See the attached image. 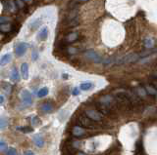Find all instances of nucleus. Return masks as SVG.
I'll use <instances>...</instances> for the list:
<instances>
[{"label": "nucleus", "instance_id": "obj_1", "mask_svg": "<svg viewBox=\"0 0 157 155\" xmlns=\"http://www.w3.org/2000/svg\"><path fill=\"white\" fill-rule=\"evenodd\" d=\"M141 55L138 54H128L125 56H120V57H115V58H108L106 60H103L104 64L109 65V64H131L134 61H137Z\"/></svg>", "mask_w": 157, "mask_h": 155}, {"label": "nucleus", "instance_id": "obj_2", "mask_svg": "<svg viewBox=\"0 0 157 155\" xmlns=\"http://www.w3.org/2000/svg\"><path fill=\"white\" fill-rule=\"evenodd\" d=\"M85 56L88 60L91 61H94L96 64H102L103 63V60L102 58L100 57L99 54H97L96 52L93 51V50H89L85 53Z\"/></svg>", "mask_w": 157, "mask_h": 155}, {"label": "nucleus", "instance_id": "obj_3", "mask_svg": "<svg viewBox=\"0 0 157 155\" xmlns=\"http://www.w3.org/2000/svg\"><path fill=\"white\" fill-rule=\"evenodd\" d=\"M28 47L29 45L27 43H24V42H21L18 43L15 47V55L17 57H22L26 54V52L28 50Z\"/></svg>", "mask_w": 157, "mask_h": 155}, {"label": "nucleus", "instance_id": "obj_4", "mask_svg": "<svg viewBox=\"0 0 157 155\" xmlns=\"http://www.w3.org/2000/svg\"><path fill=\"white\" fill-rule=\"evenodd\" d=\"M21 99L22 101L26 104V105H30L33 104V96L32 94L28 91V90H24L21 93Z\"/></svg>", "mask_w": 157, "mask_h": 155}, {"label": "nucleus", "instance_id": "obj_5", "mask_svg": "<svg viewBox=\"0 0 157 155\" xmlns=\"http://www.w3.org/2000/svg\"><path fill=\"white\" fill-rule=\"evenodd\" d=\"M85 113L89 118H91L94 121H99L100 119H101V115H100L97 111H95V110H88Z\"/></svg>", "mask_w": 157, "mask_h": 155}, {"label": "nucleus", "instance_id": "obj_6", "mask_svg": "<svg viewBox=\"0 0 157 155\" xmlns=\"http://www.w3.org/2000/svg\"><path fill=\"white\" fill-rule=\"evenodd\" d=\"M47 36H48V28H42L37 34V39H39V40H45Z\"/></svg>", "mask_w": 157, "mask_h": 155}, {"label": "nucleus", "instance_id": "obj_7", "mask_svg": "<svg viewBox=\"0 0 157 155\" xmlns=\"http://www.w3.org/2000/svg\"><path fill=\"white\" fill-rule=\"evenodd\" d=\"M21 72H22V76L25 79V80H27L29 79V64L24 63L21 66Z\"/></svg>", "mask_w": 157, "mask_h": 155}, {"label": "nucleus", "instance_id": "obj_8", "mask_svg": "<svg viewBox=\"0 0 157 155\" xmlns=\"http://www.w3.org/2000/svg\"><path fill=\"white\" fill-rule=\"evenodd\" d=\"M11 60H12V55L10 54V53H7V54L3 55L1 57V60H0V65L3 66V65H5L7 64H9L11 61Z\"/></svg>", "mask_w": 157, "mask_h": 155}, {"label": "nucleus", "instance_id": "obj_9", "mask_svg": "<svg viewBox=\"0 0 157 155\" xmlns=\"http://www.w3.org/2000/svg\"><path fill=\"white\" fill-rule=\"evenodd\" d=\"M33 141L37 147H42L43 145H44V140H43L42 137L39 135H37L33 137Z\"/></svg>", "mask_w": 157, "mask_h": 155}, {"label": "nucleus", "instance_id": "obj_10", "mask_svg": "<svg viewBox=\"0 0 157 155\" xmlns=\"http://www.w3.org/2000/svg\"><path fill=\"white\" fill-rule=\"evenodd\" d=\"M40 109L44 113H49L52 111V109H53V106H52V104L49 103H44L40 105Z\"/></svg>", "mask_w": 157, "mask_h": 155}, {"label": "nucleus", "instance_id": "obj_11", "mask_svg": "<svg viewBox=\"0 0 157 155\" xmlns=\"http://www.w3.org/2000/svg\"><path fill=\"white\" fill-rule=\"evenodd\" d=\"M11 79L14 82H18L20 80V74H19L18 69L16 68H13L12 71H11Z\"/></svg>", "mask_w": 157, "mask_h": 155}, {"label": "nucleus", "instance_id": "obj_12", "mask_svg": "<svg viewBox=\"0 0 157 155\" xmlns=\"http://www.w3.org/2000/svg\"><path fill=\"white\" fill-rule=\"evenodd\" d=\"M92 86H93V84L91 83V82H89V81H88V82H84V83L81 84L80 89L82 90V91H89V90L91 89V88H92Z\"/></svg>", "mask_w": 157, "mask_h": 155}, {"label": "nucleus", "instance_id": "obj_13", "mask_svg": "<svg viewBox=\"0 0 157 155\" xmlns=\"http://www.w3.org/2000/svg\"><path fill=\"white\" fill-rule=\"evenodd\" d=\"M145 46L147 49H151V48L154 47V41L152 40L151 38H145Z\"/></svg>", "mask_w": 157, "mask_h": 155}, {"label": "nucleus", "instance_id": "obj_14", "mask_svg": "<svg viewBox=\"0 0 157 155\" xmlns=\"http://www.w3.org/2000/svg\"><path fill=\"white\" fill-rule=\"evenodd\" d=\"M48 92H49L48 88H47V87H43V88H41V89L37 92V96L39 97V98H43V97L47 96Z\"/></svg>", "mask_w": 157, "mask_h": 155}, {"label": "nucleus", "instance_id": "obj_15", "mask_svg": "<svg viewBox=\"0 0 157 155\" xmlns=\"http://www.w3.org/2000/svg\"><path fill=\"white\" fill-rule=\"evenodd\" d=\"M84 129H82L81 127H74V129H73V134L77 136V137H80L82 135H84Z\"/></svg>", "mask_w": 157, "mask_h": 155}, {"label": "nucleus", "instance_id": "obj_16", "mask_svg": "<svg viewBox=\"0 0 157 155\" xmlns=\"http://www.w3.org/2000/svg\"><path fill=\"white\" fill-rule=\"evenodd\" d=\"M40 23H41V21L39 20V19H37V20L33 21H32V24H30V28L32 29V30L36 29L37 28H38V26H39V25H40Z\"/></svg>", "mask_w": 157, "mask_h": 155}, {"label": "nucleus", "instance_id": "obj_17", "mask_svg": "<svg viewBox=\"0 0 157 155\" xmlns=\"http://www.w3.org/2000/svg\"><path fill=\"white\" fill-rule=\"evenodd\" d=\"M17 130H19L22 133H32L33 131V128H30V127H18Z\"/></svg>", "mask_w": 157, "mask_h": 155}, {"label": "nucleus", "instance_id": "obj_18", "mask_svg": "<svg viewBox=\"0 0 157 155\" xmlns=\"http://www.w3.org/2000/svg\"><path fill=\"white\" fill-rule=\"evenodd\" d=\"M5 155H18V153H17V150L15 148H13V147H9V148H7L5 150V153H4Z\"/></svg>", "mask_w": 157, "mask_h": 155}, {"label": "nucleus", "instance_id": "obj_19", "mask_svg": "<svg viewBox=\"0 0 157 155\" xmlns=\"http://www.w3.org/2000/svg\"><path fill=\"white\" fill-rule=\"evenodd\" d=\"M7 125H8V120L5 117L2 116L1 118H0V128H1V129H4Z\"/></svg>", "mask_w": 157, "mask_h": 155}, {"label": "nucleus", "instance_id": "obj_20", "mask_svg": "<svg viewBox=\"0 0 157 155\" xmlns=\"http://www.w3.org/2000/svg\"><path fill=\"white\" fill-rule=\"evenodd\" d=\"M77 38H78L77 33H71V34H70L69 36L67 37V40H68L69 42H73V41H75Z\"/></svg>", "mask_w": 157, "mask_h": 155}, {"label": "nucleus", "instance_id": "obj_21", "mask_svg": "<svg viewBox=\"0 0 157 155\" xmlns=\"http://www.w3.org/2000/svg\"><path fill=\"white\" fill-rule=\"evenodd\" d=\"M3 91H5V93H7V94H10L11 92V85H9L8 83H5L3 84Z\"/></svg>", "mask_w": 157, "mask_h": 155}, {"label": "nucleus", "instance_id": "obj_22", "mask_svg": "<svg viewBox=\"0 0 157 155\" xmlns=\"http://www.w3.org/2000/svg\"><path fill=\"white\" fill-rule=\"evenodd\" d=\"M32 124H33V126H37L38 124H40V120H39V118L37 116H34L32 119Z\"/></svg>", "mask_w": 157, "mask_h": 155}, {"label": "nucleus", "instance_id": "obj_23", "mask_svg": "<svg viewBox=\"0 0 157 155\" xmlns=\"http://www.w3.org/2000/svg\"><path fill=\"white\" fill-rule=\"evenodd\" d=\"M146 89H147V92L149 93V94H151V95H155V94H156V91H155L152 87L147 86V87H146Z\"/></svg>", "mask_w": 157, "mask_h": 155}, {"label": "nucleus", "instance_id": "obj_24", "mask_svg": "<svg viewBox=\"0 0 157 155\" xmlns=\"http://www.w3.org/2000/svg\"><path fill=\"white\" fill-rule=\"evenodd\" d=\"M72 94H73L74 96H78V94H80V90H78V87L74 88V90H73V92H72Z\"/></svg>", "mask_w": 157, "mask_h": 155}, {"label": "nucleus", "instance_id": "obj_25", "mask_svg": "<svg viewBox=\"0 0 157 155\" xmlns=\"http://www.w3.org/2000/svg\"><path fill=\"white\" fill-rule=\"evenodd\" d=\"M5 143H4V141L3 140H1V141H0V149H1V150H3L4 148H5Z\"/></svg>", "mask_w": 157, "mask_h": 155}, {"label": "nucleus", "instance_id": "obj_26", "mask_svg": "<svg viewBox=\"0 0 157 155\" xmlns=\"http://www.w3.org/2000/svg\"><path fill=\"white\" fill-rule=\"evenodd\" d=\"M32 57H33V61H36V60L37 59V53L36 51H33V56H32Z\"/></svg>", "mask_w": 157, "mask_h": 155}, {"label": "nucleus", "instance_id": "obj_27", "mask_svg": "<svg viewBox=\"0 0 157 155\" xmlns=\"http://www.w3.org/2000/svg\"><path fill=\"white\" fill-rule=\"evenodd\" d=\"M24 155H34V153L33 151H30V150H29V151H26Z\"/></svg>", "mask_w": 157, "mask_h": 155}, {"label": "nucleus", "instance_id": "obj_28", "mask_svg": "<svg viewBox=\"0 0 157 155\" xmlns=\"http://www.w3.org/2000/svg\"><path fill=\"white\" fill-rule=\"evenodd\" d=\"M4 103V97L3 96H0V104H3Z\"/></svg>", "mask_w": 157, "mask_h": 155}, {"label": "nucleus", "instance_id": "obj_29", "mask_svg": "<svg viewBox=\"0 0 157 155\" xmlns=\"http://www.w3.org/2000/svg\"><path fill=\"white\" fill-rule=\"evenodd\" d=\"M156 88H157V83H156Z\"/></svg>", "mask_w": 157, "mask_h": 155}]
</instances>
